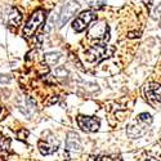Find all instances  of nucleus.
<instances>
[{
  "instance_id": "f257e3e1",
  "label": "nucleus",
  "mask_w": 161,
  "mask_h": 161,
  "mask_svg": "<svg viewBox=\"0 0 161 161\" xmlns=\"http://www.w3.org/2000/svg\"><path fill=\"white\" fill-rule=\"evenodd\" d=\"M114 53V48L106 45V43H97L86 49L85 52V59L90 63H98L104 58L110 57Z\"/></svg>"
},
{
  "instance_id": "f03ea898",
  "label": "nucleus",
  "mask_w": 161,
  "mask_h": 161,
  "mask_svg": "<svg viewBox=\"0 0 161 161\" xmlns=\"http://www.w3.org/2000/svg\"><path fill=\"white\" fill-rule=\"evenodd\" d=\"M151 124H152V117H151L150 114H146V112L139 114L137 116V123L128 128L126 134L133 139L139 138V137L144 136V134L147 133V130H148Z\"/></svg>"
},
{
  "instance_id": "7ed1b4c3",
  "label": "nucleus",
  "mask_w": 161,
  "mask_h": 161,
  "mask_svg": "<svg viewBox=\"0 0 161 161\" xmlns=\"http://www.w3.org/2000/svg\"><path fill=\"white\" fill-rule=\"evenodd\" d=\"M45 19V10L43 9H37L35 10L31 17L29 18L27 23L25 25V27H23V35L26 37H31L34 36V34L36 32V30L40 27V25H42Z\"/></svg>"
},
{
  "instance_id": "20e7f679",
  "label": "nucleus",
  "mask_w": 161,
  "mask_h": 161,
  "mask_svg": "<svg viewBox=\"0 0 161 161\" xmlns=\"http://www.w3.org/2000/svg\"><path fill=\"white\" fill-rule=\"evenodd\" d=\"M89 39L96 40L97 43H106L110 39V29L106 22H96L94 25L89 29Z\"/></svg>"
},
{
  "instance_id": "39448f33",
  "label": "nucleus",
  "mask_w": 161,
  "mask_h": 161,
  "mask_svg": "<svg viewBox=\"0 0 161 161\" xmlns=\"http://www.w3.org/2000/svg\"><path fill=\"white\" fill-rule=\"evenodd\" d=\"M97 18V14L94 10H85L81 12L80 14H77V17L72 21V29L76 32H83L88 26Z\"/></svg>"
},
{
  "instance_id": "423d86ee",
  "label": "nucleus",
  "mask_w": 161,
  "mask_h": 161,
  "mask_svg": "<svg viewBox=\"0 0 161 161\" xmlns=\"http://www.w3.org/2000/svg\"><path fill=\"white\" fill-rule=\"evenodd\" d=\"M144 97L155 108H161V85L153 83L148 84L144 88Z\"/></svg>"
},
{
  "instance_id": "0eeeda50",
  "label": "nucleus",
  "mask_w": 161,
  "mask_h": 161,
  "mask_svg": "<svg viewBox=\"0 0 161 161\" xmlns=\"http://www.w3.org/2000/svg\"><path fill=\"white\" fill-rule=\"evenodd\" d=\"M77 10H79V4L76 0H66L59 13V27L69 22V19L72 16H75Z\"/></svg>"
},
{
  "instance_id": "6e6552de",
  "label": "nucleus",
  "mask_w": 161,
  "mask_h": 161,
  "mask_svg": "<svg viewBox=\"0 0 161 161\" xmlns=\"http://www.w3.org/2000/svg\"><path fill=\"white\" fill-rule=\"evenodd\" d=\"M58 147H59V141L54 136H52V134L43 138L42 141H39V151L44 156L56 152L58 150Z\"/></svg>"
},
{
  "instance_id": "1a4fd4ad",
  "label": "nucleus",
  "mask_w": 161,
  "mask_h": 161,
  "mask_svg": "<svg viewBox=\"0 0 161 161\" xmlns=\"http://www.w3.org/2000/svg\"><path fill=\"white\" fill-rule=\"evenodd\" d=\"M76 121H77V125L80 126V129L86 131V133L97 131L99 129V125H101L99 119L93 117V116H83V115H80V116H77Z\"/></svg>"
},
{
  "instance_id": "9d476101",
  "label": "nucleus",
  "mask_w": 161,
  "mask_h": 161,
  "mask_svg": "<svg viewBox=\"0 0 161 161\" xmlns=\"http://www.w3.org/2000/svg\"><path fill=\"white\" fill-rule=\"evenodd\" d=\"M66 150L67 152H79L81 150V142H80V137L75 131H70L67 134V139H66Z\"/></svg>"
},
{
  "instance_id": "9b49d317",
  "label": "nucleus",
  "mask_w": 161,
  "mask_h": 161,
  "mask_svg": "<svg viewBox=\"0 0 161 161\" xmlns=\"http://www.w3.org/2000/svg\"><path fill=\"white\" fill-rule=\"evenodd\" d=\"M21 21H22V16L18 12V9L17 8H9V10L7 12V23L9 26L17 27V26H19Z\"/></svg>"
},
{
  "instance_id": "f8f14e48",
  "label": "nucleus",
  "mask_w": 161,
  "mask_h": 161,
  "mask_svg": "<svg viewBox=\"0 0 161 161\" xmlns=\"http://www.w3.org/2000/svg\"><path fill=\"white\" fill-rule=\"evenodd\" d=\"M44 58L48 64H57L59 62V59L62 58V54L61 53H47Z\"/></svg>"
},
{
  "instance_id": "ddd939ff",
  "label": "nucleus",
  "mask_w": 161,
  "mask_h": 161,
  "mask_svg": "<svg viewBox=\"0 0 161 161\" xmlns=\"http://www.w3.org/2000/svg\"><path fill=\"white\" fill-rule=\"evenodd\" d=\"M151 14L153 18H161V0H155L151 4Z\"/></svg>"
},
{
  "instance_id": "4468645a",
  "label": "nucleus",
  "mask_w": 161,
  "mask_h": 161,
  "mask_svg": "<svg viewBox=\"0 0 161 161\" xmlns=\"http://www.w3.org/2000/svg\"><path fill=\"white\" fill-rule=\"evenodd\" d=\"M85 3L93 9H98L104 4V0H85Z\"/></svg>"
},
{
  "instance_id": "2eb2a0df",
  "label": "nucleus",
  "mask_w": 161,
  "mask_h": 161,
  "mask_svg": "<svg viewBox=\"0 0 161 161\" xmlns=\"http://www.w3.org/2000/svg\"><path fill=\"white\" fill-rule=\"evenodd\" d=\"M7 148H9V139L5 137H0V151H5Z\"/></svg>"
},
{
  "instance_id": "dca6fc26",
  "label": "nucleus",
  "mask_w": 161,
  "mask_h": 161,
  "mask_svg": "<svg viewBox=\"0 0 161 161\" xmlns=\"http://www.w3.org/2000/svg\"><path fill=\"white\" fill-rule=\"evenodd\" d=\"M10 81V77L5 76V75H0V83H8Z\"/></svg>"
},
{
  "instance_id": "f3484780",
  "label": "nucleus",
  "mask_w": 161,
  "mask_h": 161,
  "mask_svg": "<svg viewBox=\"0 0 161 161\" xmlns=\"http://www.w3.org/2000/svg\"><path fill=\"white\" fill-rule=\"evenodd\" d=\"M146 161H157V160H156V158H153V157H148Z\"/></svg>"
}]
</instances>
